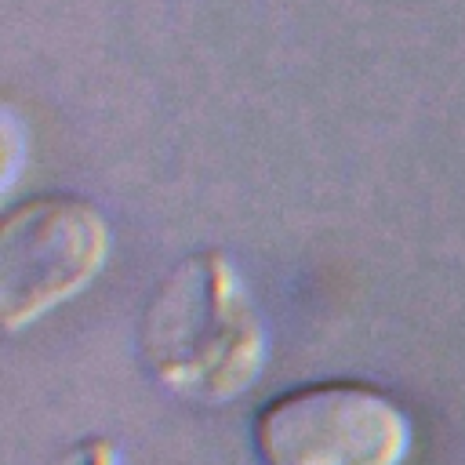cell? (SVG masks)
I'll return each instance as SVG.
<instances>
[{
    "mask_svg": "<svg viewBox=\"0 0 465 465\" xmlns=\"http://www.w3.org/2000/svg\"><path fill=\"white\" fill-rule=\"evenodd\" d=\"M51 465H124V454L105 436H84L73 447H65Z\"/></svg>",
    "mask_w": 465,
    "mask_h": 465,
    "instance_id": "4",
    "label": "cell"
},
{
    "mask_svg": "<svg viewBox=\"0 0 465 465\" xmlns=\"http://www.w3.org/2000/svg\"><path fill=\"white\" fill-rule=\"evenodd\" d=\"M414 425L403 403L367 381H312L272 396L254 418L262 465H403Z\"/></svg>",
    "mask_w": 465,
    "mask_h": 465,
    "instance_id": "2",
    "label": "cell"
},
{
    "mask_svg": "<svg viewBox=\"0 0 465 465\" xmlns=\"http://www.w3.org/2000/svg\"><path fill=\"white\" fill-rule=\"evenodd\" d=\"M138 352L167 392L196 407L251 392L269 360V331L236 258L207 247L174 262L142 309Z\"/></svg>",
    "mask_w": 465,
    "mask_h": 465,
    "instance_id": "1",
    "label": "cell"
},
{
    "mask_svg": "<svg viewBox=\"0 0 465 465\" xmlns=\"http://www.w3.org/2000/svg\"><path fill=\"white\" fill-rule=\"evenodd\" d=\"M105 214L69 193H40L0 218V327H33L73 302L109 258Z\"/></svg>",
    "mask_w": 465,
    "mask_h": 465,
    "instance_id": "3",
    "label": "cell"
},
{
    "mask_svg": "<svg viewBox=\"0 0 465 465\" xmlns=\"http://www.w3.org/2000/svg\"><path fill=\"white\" fill-rule=\"evenodd\" d=\"M0 142H4V163H0V174H4V193L15 185L18 178V156H22V127L15 120V113L4 105V127H0Z\"/></svg>",
    "mask_w": 465,
    "mask_h": 465,
    "instance_id": "5",
    "label": "cell"
}]
</instances>
